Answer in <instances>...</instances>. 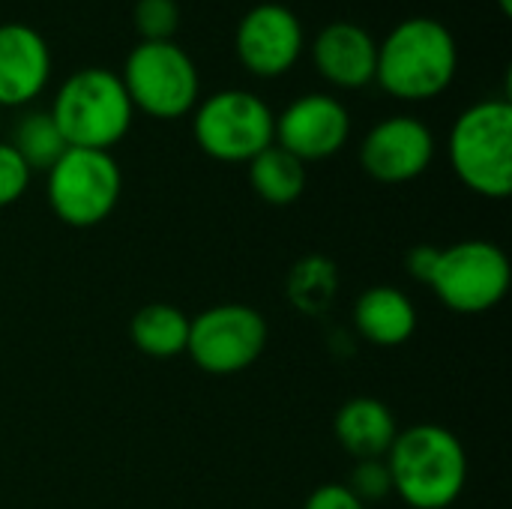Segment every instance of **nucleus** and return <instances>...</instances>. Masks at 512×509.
Segmentation results:
<instances>
[{"mask_svg":"<svg viewBox=\"0 0 512 509\" xmlns=\"http://www.w3.org/2000/svg\"><path fill=\"white\" fill-rule=\"evenodd\" d=\"M393 495L411 509H450L468 486V453L456 432L438 423L399 429L384 456Z\"/></svg>","mask_w":512,"mask_h":509,"instance_id":"nucleus-1","label":"nucleus"},{"mask_svg":"<svg viewBox=\"0 0 512 509\" xmlns=\"http://www.w3.org/2000/svg\"><path fill=\"white\" fill-rule=\"evenodd\" d=\"M459 69V48L447 24L429 15L399 21L378 42L375 81L402 102L441 96Z\"/></svg>","mask_w":512,"mask_h":509,"instance_id":"nucleus-2","label":"nucleus"},{"mask_svg":"<svg viewBox=\"0 0 512 509\" xmlns=\"http://www.w3.org/2000/svg\"><path fill=\"white\" fill-rule=\"evenodd\" d=\"M450 168L474 195L504 201L512 192V105L483 99L465 108L447 138Z\"/></svg>","mask_w":512,"mask_h":509,"instance_id":"nucleus-3","label":"nucleus"},{"mask_svg":"<svg viewBox=\"0 0 512 509\" xmlns=\"http://www.w3.org/2000/svg\"><path fill=\"white\" fill-rule=\"evenodd\" d=\"M51 117L69 147L111 153V147L129 135L135 108L117 72L87 66L57 87Z\"/></svg>","mask_w":512,"mask_h":509,"instance_id":"nucleus-4","label":"nucleus"},{"mask_svg":"<svg viewBox=\"0 0 512 509\" xmlns=\"http://www.w3.org/2000/svg\"><path fill=\"white\" fill-rule=\"evenodd\" d=\"M123 171L108 150L69 147L45 171V198L51 213L69 228L102 225L120 201Z\"/></svg>","mask_w":512,"mask_h":509,"instance_id":"nucleus-5","label":"nucleus"},{"mask_svg":"<svg viewBox=\"0 0 512 509\" xmlns=\"http://www.w3.org/2000/svg\"><path fill=\"white\" fill-rule=\"evenodd\" d=\"M120 81L135 111L156 120H177L195 111L201 75L195 60L171 42H138L126 60Z\"/></svg>","mask_w":512,"mask_h":509,"instance_id":"nucleus-6","label":"nucleus"},{"mask_svg":"<svg viewBox=\"0 0 512 509\" xmlns=\"http://www.w3.org/2000/svg\"><path fill=\"white\" fill-rule=\"evenodd\" d=\"M192 135L210 159L249 165L276 141V114L258 93L231 87L195 105Z\"/></svg>","mask_w":512,"mask_h":509,"instance_id":"nucleus-7","label":"nucleus"},{"mask_svg":"<svg viewBox=\"0 0 512 509\" xmlns=\"http://www.w3.org/2000/svg\"><path fill=\"white\" fill-rule=\"evenodd\" d=\"M510 282V258L498 243L459 240L441 249L429 288L456 315H486L504 303Z\"/></svg>","mask_w":512,"mask_h":509,"instance_id":"nucleus-8","label":"nucleus"},{"mask_svg":"<svg viewBox=\"0 0 512 509\" xmlns=\"http://www.w3.org/2000/svg\"><path fill=\"white\" fill-rule=\"evenodd\" d=\"M267 318L246 303H219L189 318V360L207 375H240L267 348Z\"/></svg>","mask_w":512,"mask_h":509,"instance_id":"nucleus-9","label":"nucleus"},{"mask_svg":"<svg viewBox=\"0 0 512 509\" xmlns=\"http://www.w3.org/2000/svg\"><path fill=\"white\" fill-rule=\"evenodd\" d=\"M432 159H435V135L420 117L411 114H393L378 120L360 144L363 171L387 186L411 183L423 177Z\"/></svg>","mask_w":512,"mask_h":509,"instance_id":"nucleus-10","label":"nucleus"},{"mask_svg":"<svg viewBox=\"0 0 512 509\" xmlns=\"http://www.w3.org/2000/svg\"><path fill=\"white\" fill-rule=\"evenodd\" d=\"M303 24L294 9L282 3H258L252 6L234 36L237 60L246 72L258 78L285 75L303 54Z\"/></svg>","mask_w":512,"mask_h":509,"instance_id":"nucleus-11","label":"nucleus"},{"mask_svg":"<svg viewBox=\"0 0 512 509\" xmlns=\"http://www.w3.org/2000/svg\"><path fill=\"white\" fill-rule=\"evenodd\" d=\"M351 138V114L330 93H306L285 105L276 117V144L306 162L336 156Z\"/></svg>","mask_w":512,"mask_h":509,"instance_id":"nucleus-12","label":"nucleus"},{"mask_svg":"<svg viewBox=\"0 0 512 509\" xmlns=\"http://www.w3.org/2000/svg\"><path fill=\"white\" fill-rule=\"evenodd\" d=\"M51 78V48L39 30L21 21L0 24V108L33 102Z\"/></svg>","mask_w":512,"mask_h":509,"instance_id":"nucleus-13","label":"nucleus"},{"mask_svg":"<svg viewBox=\"0 0 512 509\" xmlns=\"http://www.w3.org/2000/svg\"><path fill=\"white\" fill-rule=\"evenodd\" d=\"M312 63L324 81L345 90H360L375 81L378 42L354 21H333L312 39Z\"/></svg>","mask_w":512,"mask_h":509,"instance_id":"nucleus-14","label":"nucleus"},{"mask_svg":"<svg viewBox=\"0 0 512 509\" xmlns=\"http://www.w3.org/2000/svg\"><path fill=\"white\" fill-rule=\"evenodd\" d=\"M417 324L420 318L414 300L393 285L366 288L354 303V330L369 345L399 348L417 333Z\"/></svg>","mask_w":512,"mask_h":509,"instance_id":"nucleus-15","label":"nucleus"},{"mask_svg":"<svg viewBox=\"0 0 512 509\" xmlns=\"http://www.w3.org/2000/svg\"><path fill=\"white\" fill-rule=\"evenodd\" d=\"M333 435L345 453L360 459H384L399 435L393 411L375 396L348 399L333 420Z\"/></svg>","mask_w":512,"mask_h":509,"instance_id":"nucleus-16","label":"nucleus"},{"mask_svg":"<svg viewBox=\"0 0 512 509\" xmlns=\"http://www.w3.org/2000/svg\"><path fill=\"white\" fill-rule=\"evenodd\" d=\"M129 339L141 354L153 360L180 357L186 354L189 342V315L171 303H147L132 315Z\"/></svg>","mask_w":512,"mask_h":509,"instance_id":"nucleus-17","label":"nucleus"},{"mask_svg":"<svg viewBox=\"0 0 512 509\" xmlns=\"http://www.w3.org/2000/svg\"><path fill=\"white\" fill-rule=\"evenodd\" d=\"M249 183L264 204L288 207L306 192V165L273 141L249 162Z\"/></svg>","mask_w":512,"mask_h":509,"instance_id":"nucleus-18","label":"nucleus"},{"mask_svg":"<svg viewBox=\"0 0 512 509\" xmlns=\"http://www.w3.org/2000/svg\"><path fill=\"white\" fill-rule=\"evenodd\" d=\"M339 291V270L324 255L297 261L288 273V300L303 315H321L330 309Z\"/></svg>","mask_w":512,"mask_h":509,"instance_id":"nucleus-19","label":"nucleus"},{"mask_svg":"<svg viewBox=\"0 0 512 509\" xmlns=\"http://www.w3.org/2000/svg\"><path fill=\"white\" fill-rule=\"evenodd\" d=\"M9 144L27 162L30 171H48L69 150V144L63 141L51 111H27V114H21L15 129H12Z\"/></svg>","mask_w":512,"mask_h":509,"instance_id":"nucleus-20","label":"nucleus"},{"mask_svg":"<svg viewBox=\"0 0 512 509\" xmlns=\"http://www.w3.org/2000/svg\"><path fill=\"white\" fill-rule=\"evenodd\" d=\"M141 42H171L180 27L177 0H138L132 12Z\"/></svg>","mask_w":512,"mask_h":509,"instance_id":"nucleus-21","label":"nucleus"},{"mask_svg":"<svg viewBox=\"0 0 512 509\" xmlns=\"http://www.w3.org/2000/svg\"><path fill=\"white\" fill-rule=\"evenodd\" d=\"M345 486L366 507L381 504L393 495V480H390V468L384 459H360Z\"/></svg>","mask_w":512,"mask_h":509,"instance_id":"nucleus-22","label":"nucleus"},{"mask_svg":"<svg viewBox=\"0 0 512 509\" xmlns=\"http://www.w3.org/2000/svg\"><path fill=\"white\" fill-rule=\"evenodd\" d=\"M30 177H33V171L27 168V162L12 150L9 141H0V210L18 204L24 198Z\"/></svg>","mask_w":512,"mask_h":509,"instance_id":"nucleus-23","label":"nucleus"},{"mask_svg":"<svg viewBox=\"0 0 512 509\" xmlns=\"http://www.w3.org/2000/svg\"><path fill=\"white\" fill-rule=\"evenodd\" d=\"M303 509H369L366 504H360L351 489L345 483H324L318 486L309 498Z\"/></svg>","mask_w":512,"mask_h":509,"instance_id":"nucleus-24","label":"nucleus"},{"mask_svg":"<svg viewBox=\"0 0 512 509\" xmlns=\"http://www.w3.org/2000/svg\"><path fill=\"white\" fill-rule=\"evenodd\" d=\"M438 258H441V246H432V243H423V246H414L408 255H405V270L414 282L426 285L432 282L435 276V267H438Z\"/></svg>","mask_w":512,"mask_h":509,"instance_id":"nucleus-25","label":"nucleus"},{"mask_svg":"<svg viewBox=\"0 0 512 509\" xmlns=\"http://www.w3.org/2000/svg\"><path fill=\"white\" fill-rule=\"evenodd\" d=\"M498 6H501V12H504V15H510L512 12V0H498Z\"/></svg>","mask_w":512,"mask_h":509,"instance_id":"nucleus-26","label":"nucleus"},{"mask_svg":"<svg viewBox=\"0 0 512 509\" xmlns=\"http://www.w3.org/2000/svg\"><path fill=\"white\" fill-rule=\"evenodd\" d=\"M0 123H3V108H0Z\"/></svg>","mask_w":512,"mask_h":509,"instance_id":"nucleus-27","label":"nucleus"}]
</instances>
